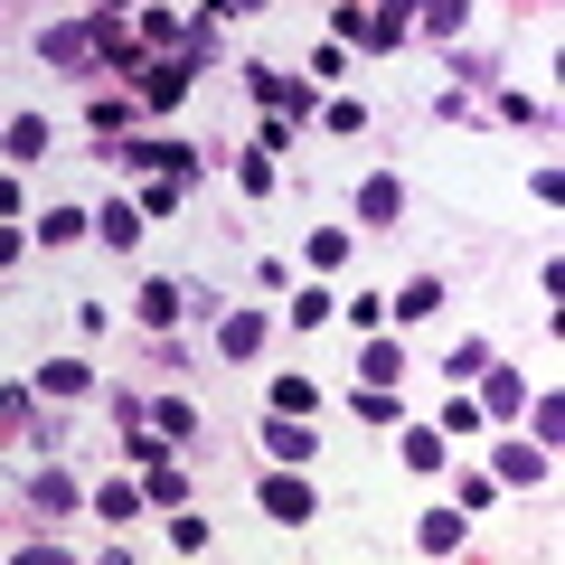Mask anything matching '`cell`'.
Here are the masks:
<instances>
[{"mask_svg":"<svg viewBox=\"0 0 565 565\" xmlns=\"http://www.w3.org/2000/svg\"><path fill=\"white\" fill-rule=\"evenodd\" d=\"M255 151L274 161V151H292V114H264V132H255Z\"/></svg>","mask_w":565,"mask_h":565,"instance_id":"obj_36","label":"cell"},{"mask_svg":"<svg viewBox=\"0 0 565 565\" xmlns=\"http://www.w3.org/2000/svg\"><path fill=\"white\" fill-rule=\"evenodd\" d=\"M444 462H452L444 424H405V471H444Z\"/></svg>","mask_w":565,"mask_h":565,"instance_id":"obj_17","label":"cell"},{"mask_svg":"<svg viewBox=\"0 0 565 565\" xmlns=\"http://www.w3.org/2000/svg\"><path fill=\"white\" fill-rule=\"evenodd\" d=\"M359 217H367V226H396V217H405V189L386 180V170H367V180H359Z\"/></svg>","mask_w":565,"mask_h":565,"instance_id":"obj_16","label":"cell"},{"mask_svg":"<svg viewBox=\"0 0 565 565\" xmlns=\"http://www.w3.org/2000/svg\"><path fill=\"white\" fill-rule=\"evenodd\" d=\"M311 405H321L311 377H274V415H311Z\"/></svg>","mask_w":565,"mask_h":565,"instance_id":"obj_30","label":"cell"},{"mask_svg":"<svg viewBox=\"0 0 565 565\" xmlns=\"http://www.w3.org/2000/svg\"><path fill=\"white\" fill-rule=\"evenodd\" d=\"M151 434H161V444H189V434H199V405L189 396H151Z\"/></svg>","mask_w":565,"mask_h":565,"instance_id":"obj_19","label":"cell"},{"mask_svg":"<svg viewBox=\"0 0 565 565\" xmlns=\"http://www.w3.org/2000/svg\"><path fill=\"white\" fill-rule=\"evenodd\" d=\"M29 509H39V519H66V509H76V471L39 462V471H29Z\"/></svg>","mask_w":565,"mask_h":565,"instance_id":"obj_11","label":"cell"},{"mask_svg":"<svg viewBox=\"0 0 565 565\" xmlns=\"http://www.w3.org/2000/svg\"><path fill=\"white\" fill-rule=\"evenodd\" d=\"M180 199H189V180H161V170H141V199H132V207H141V217H170Z\"/></svg>","mask_w":565,"mask_h":565,"instance_id":"obj_24","label":"cell"},{"mask_svg":"<svg viewBox=\"0 0 565 565\" xmlns=\"http://www.w3.org/2000/svg\"><path fill=\"white\" fill-rule=\"evenodd\" d=\"M264 452H274V462H292V471H302L311 452H321V444H311V415H302V424H292V415H274V424H264Z\"/></svg>","mask_w":565,"mask_h":565,"instance_id":"obj_14","label":"cell"},{"mask_svg":"<svg viewBox=\"0 0 565 565\" xmlns=\"http://www.w3.org/2000/svg\"><path fill=\"white\" fill-rule=\"evenodd\" d=\"M264 349V311H217V359H255Z\"/></svg>","mask_w":565,"mask_h":565,"instance_id":"obj_15","label":"cell"},{"mask_svg":"<svg viewBox=\"0 0 565 565\" xmlns=\"http://www.w3.org/2000/svg\"><path fill=\"white\" fill-rule=\"evenodd\" d=\"M207 537H217V527H207L199 509H170V546H180V556H207Z\"/></svg>","mask_w":565,"mask_h":565,"instance_id":"obj_28","label":"cell"},{"mask_svg":"<svg viewBox=\"0 0 565 565\" xmlns=\"http://www.w3.org/2000/svg\"><path fill=\"white\" fill-rule=\"evenodd\" d=\"M95 519L132 527V519H141V481H95Z\"/></svg>","mask_w":565,"mask_h":565,"instance_id":"obj_22","label":"cell"},{"mask_svg":"<svg viewBox=\"0 0 565 565\" xmlns=\"http://www.w3.org/2000/svg\"><path fill=\"white\" fill-rule=\"evenodd\" d=\"M556 434H565V396H556V386H546V396H537V444L556 452Z\"/></svg>","mask_w":565,"mask_h":565,"instance_id":"obj_35","label":"cell"},{"mask_svg":"<svg viewBox=\"0 0 565 565\" xmlns=\"http://www.w3.org/2000/svg\"><path fill=\"white\" fill-rule=\"evenodd\" d=\"M349 405H359V424H405L396 386H359V396H349Z\"/></svg>","mask_w":565,"mask_h":565,"instance_id":"obj_29","label":"cell"},{"mask_svg":"<svg viewBox=\"0 0 565 565\" xmlns=\"http://www.w3.org/2000/svg\"><path fill=\"white\" fill-rule=\"evenodd\" d=\"M481 359H490V340H452L444 349V377H481Z\"/></svg>","mask_w":565,"mask_h":565,"instance_id":"obj_32","label":"cell"},{"mask_svg":"<svg viewBox=\"0 0 565 565\" xmlns=\"http://www.w3.org/2000/svg\"><path fill=\"white\" fill-rule=\"evenodd\" d=\"M189 76H199L189 57H132V66H122V85H132V104H151V114H170V104L189 95Z\"/></svg>","mask_w":565,"mask_h":565,"instance_id":"obj_1","label":"cell"},{"mask_svg":"<svg viewBox=\"0 0 565 565\" xmlns=\"http://www.w3.org/2000/svg\"><path fill=\"white\" fill-rule=\"evenodd\" d=\"M415 29H434V39H462V29H471V0H415Z\"/></svg>","mask_w":565,"mask_h":565,"instance_id":"obj_23","label":"cell"},{"mask_svg":"<svg viewBox=\"0 0 565 565\" xmlns=\"http://www.w3.org/2000/svg\"><path fill=\"white\" fill-rule=\"evenodd\" d=\"M490 114H500V122H546V104H527V95H490Z\"/></svg>","mask_w":565,"mask_h":565,"instance_id":"obj_37","label":"cell"},{"mask_svg":"<svg viewBox=\"0 0 565 565\" xmlns=\"http://www.w3.org/2000/svg\"><path fill=\"white\" fill-rule=\"evenodd\" d=\"M359 377H367V386H396V377H405V340H377V330H367V359H359Z\"/></svg>","mask_w":565,"mask_h":565,"instance_id":"obj_20","label":"cell"},{"mask_svg":"<svg viewBox=\"0 0 565 565\" xmlns=\"http://www.w3.org/2000/svg\"><path fill=\"white\" fill-rule=\"evenodd\" d=\"M500 500V481H490V471H462V481H452V509H490Z\"/></svg>","mask_w":565,"mask_h":565,"instance_id":"obj_33","label":"cell"},{"mask_svg":"<svg viewBox=\"0 0 565 565\" xmlns=\"http://www.w3.org/2000/svg\"><path fill=\"white\" fill-rule=\"evenodd\" d=\"M39 57L47 66H57V76H95V66H104V47H95V20H57V29H39Z\"/></svg>","mask_w":565,"mask_h":565,"instance_id":"obj_4","label":"cell"},{"mask_svg":"<svg viewBox=\"0 0 565 565\" xmlns=\"http://www.w3.org/2000/svg\"><path fill=\"white\" fill-rule=\"evenodd\" d=\"M47 114H10V132H0V151H10V161H47Z\"/></svg>","mask_w":565,"mask_h":565,"instance_id":"obj_18","label":"cell"},{"mask_svg":"<svg viewBox=\"0 0 565 565\" xmlns=\"http://www.w3.org/2000/svg\"><path fill=\"white\" fill-rule=\"evenodd\" d=\"M444 302H452V292H444V274H415V282L396 292V302H386V321H434Z\"/></svg>","mask_w":565,"mask_h":565,"instance_id":"obj_13","label":"cell"},{"mask_svg":"<svg viewBox=\"0 0 565 565\" xmlns=\"http://www.w3.org/2000/svg\"><path fill=\"white\" fill-rule=\"evenodd\" d=\"M282 311H292V330H321L330 311H340V292H321V282H302V292H292Z\"/></svg>","mask_w":565,"mask_h":565,"instance_id":"obj_25","label":"cell"},{"mask_svg":"<svg viewBox=\"0 0 565 565\" xmlns=\"http://www.w3.org/2000/svg\"><path fill=\"white\" fill-rule=\"evenodd\" d=\"M471 405H481V415H519V405H527V377H519V367H500V359H481V396H471Z\"/></svg>","mask_w":565,"mask_h":565,"instance_id":"obj_9","label":"cell"},{"mask_svg":"<svg viewBox=\"0 0 565 565\" xmlns=\"http://www.w3.org/2000/svg\"><path fill=\"white\" fill-rule=\"evenodd\" d=\"M546 471H556V452H546V444H500V462H490V481H500V490H537Z\"/></svg>","mask_w":565,"mask_h":565,"instance_id":"obj_7","label":"cell"},{"mask_svg":"<svg viewBox=\"0 0 565 565\" xmlns=\"http://www.w3.org/2000/svg\"><path fill=\"white\" fill-rule=\"evenodd\" d=\"M29 386H39L47 405H85V396H95V367H85V359H47Z\"/></svg>","mask_w":565,"mask_h":565,"instance_id":"obj_8","label":"cell"},{"mask_svg":"<svg viewBox=\"0 0 565 565\" xmlns=\"http://www.w3.org/2000/svg\"><path fill=\"white\" fill-rule=\"evenodd\" d=\"M132 481H141V509H189V471L170 462V452H151V462H132Z\"/></svg>","mask_w":565,"mask_h":565,"instance_id":"obj_6","label":"cell"},{"mask_svg":"<svg viewBox=\"0 0 565 565\" xmlns=\"http://www.w3.org/2000/svg\"><path fill=\"white\" fill-rule=\"evenodd\" d=\"M255 500H264V519H274V527H311V509H321V500H311V481H302L292 462H274V471H264V490H255Z\"/></svg>","mask_w":565,"mask_h":565,"instance_id":"obj_3","label":"cell"},{"mask_svg":"<svg viewBox=\"0 0 565 565\" xmlns=\"http://www.w3.org/2000/svg\"><path fill=\"white\" fill-rule=\"evenodd\" d=\"M245 95H255L264 114H292V122H311V114H321L311 76H274V66H245Z\"/></svg>","mask_w":565,"mask_h":565,"instance_id":"obj_2","label":"cell"},{"mask_svg":"<svg viewBox=\"0 0 565 565\" xmlns=\"http://www.w3.org/2000/svg\"><path fill=\"white\" fill-rule=\"evenodd\" d=\"M302 264H311V274H340V264H349V226H321V236L302 245Z\"/></svg>","mask_w":565,"mask_h":565,"instance_id":"obj_26","label":"cell"},{"mask_svg":"<svg viewBox=\"0 0 565 565\" xmlns=\"http://www.w3.org/2000/svg\"><path fill=\"white\" fill-rule=\"evenodd\" d=\"M29 255V236H20V226H10V217H0V274H10V264H20Z\"/></svg>","mask_w":565,"mask_h":565,"instance_id":"obj_39","label":"cell"},{"mask_svg":"<svg viewBox=\"0 0 565 565\" xmlns=\"http://www.w3.org/2000/svg\"><path fill=\"white\" fill-rule=\"evenodd\" d=\"M132 311H141V340H151V330H180L189 292H180V282H161V274H151V282H141V292H132Z\"/></svg>","mask_w":565,"mask_h":565,"instance_id":"obj_10","label":"cell"},{"mask_svg":"<svg viewBox=\"0 0 565 565\" xmlns=\"http://www.w3.org/2000/svg\"><path fill=\"white\" fill-rule=\"evenodd\" d=\"M255 10H264V0H207V29H217V20H255Z\"/></svg>","mask_w":565,"mask_h":565,"instance_id":"obj_38","label":"cell"},{"mask_svg":"<svg viewBox=\"0 0 565 565\" xmlns=\"http://www.w3.org/2000/svg\"><path fill=\"white\" fill-rule=\"evenodd\" d=\"M85 226H95V217H85V207L66 199V207H47V217H39V245H76Z\"/></svg>","mask_w":565,"mask_h":565,"instance_id":"obj_27","label":"cell"},{"mask_svg":"<svg viewBox=\"0 0 565 565\" xmlns=\"http://www.w3.org/2000/svg\"><path fill=\"white\" fill-rule=\"evenodd\" d=\"M462 537H471V509H424V527H415L424 556H462Z\"/></svg>","mask_w":565,"mask_h":565,"instance_id":"obj_12","label":"cell"},{"mask_svg":"<svg viewBox=\"0 0 565 565\" xmlns=\"http://www.w3.org/2000/svg\"><path fill=\"white\" fill-rule=\"evenodd\" d=\"M321 122H330V132H367V104H359V95H330Z\"/></svg>","mask_w":565,"mask_h":565,"instance_id":"obj_31","label":"cell"},{"mask_svg":"<svg viewBox=\"0 0 565 565\" xmlns=\"http://www.w3.org/2000/svg\"><path fill=\"white\" fill-rule=\"evenodd\" d=\"M85 122H95V132H114V141H122V122H132V104H122V95H95V104H85Z\"/></svg>","mask_w":565,"mask_h":565,"instance_id":"obj_34","label":"cell"},{"mask_svg":"<svg viewBox=\"0 0 565 565\" xmlns=\"http://www.w3.org/2000/svg\"><path fill=\"white\" fill-rule=\"evenodd\" d=\"M95 236H104V245H141V207H132V199H104V207H95Z\"/></svg>","mask_w":565,"mask_h":565,"instance_id":"obj_21","label":"cell"},{"mask_svg":"<svg viewBox=\"0 0 565 565\" xmlns=\"http://www.w3.org/2000/svg\"><path fill=\"white\" fill-rule=\"evenodd\" d=\"M0 217H20V180L10 170H0Z\"/></svg>","mask_w":565,"mask_h":565,"instance_id":"obj_40","label":"cell"},{"mask_svg":"<svg viewBox=\"0 0 565 565\" xmlns=\"http://www.w3.org/2000/svg\"><path fill=\"white\" fill-rule=\"evenodd\" d=\"M330 20H340V39H349V47H377V57L405 39L396 10H367V0H330Z\"/></svg>","mask_w":565,"mask_h":565,"instance_id":"obj_5","label":"cell"}]
</instances>
